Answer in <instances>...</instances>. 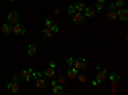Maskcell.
<instances>
[{
	"mask_svg": "<svg viewBox=\"0 0 128 95\" xmlns=\"http://www.w3.org/2000/svg\"><path fill=\"white\" fill-rule=\"evenodd\" d=\"M96 69H98V72H99V75H98L96 78H98L100 82H102L106 78V76H108V71H106V68L102 67V66H96Z\"/></svg>",
	"mask_w": 128,
	"mask_h": 95,
	"instance_id": "6da1fadb",
	"label": "cell"
},
{
	"mask_svg": "<svg viewBox=\"0 0 128 95\" xmlns=\"http://www.w3.org/2000/svg\"><path fill=\"white\" fill-rule=\"evenodd\" d=\"M73 67H74V68H77V69H82V68H86V67H87V60L84 59V58L74 59Z\"/></svg>",
	"mask_w": 128,
	"mask_h": 95,
	"instance_id": "7a4b0ae2",
	"label": "cell"
},
{
	"mask_svg": "<svg viewBox=\"0 0 128 95\" xmlns=\"http://www.w3.org/2000/svg\"><path fill=\"white\" fill-rule=\"evenodd\" d=\"M8 22L12 23V25H16L19 22V14L18 12H16V10H13V12L8 13Z\"/></svg>",
	"mask_w": 128,
	"mask_h": 95,
	"instance_id": "3957f363",
	"label": "cell"
},
{
	"mask_svg": "<svg viewBox=\"0 0 128 95\" xmlns=\"http://www.w3.org/2000/svg\"><path fill=\"white\" fill-rule=\"evenodd\" d=\"M32 71H34V68H28V69L22 71V73L19 75V78L23 81H30L32 78Z\"/></svg>",
	"mask_w": 128,
	"mask_h": 95,
	"instance_id": "277c9868",
	"label": "cell"
},
{
	"mask_svg": "<svg viewBox=\"0 0 128 95\" xmlns=\"http://www.w3.org/2000/svg\"><path fill=\"white\" fill-rule=\"evenodd\" d=\"M12 32H13L14 35H24V34H26V28H24L22 25L16 23V25L12 27Z\"/></svg>",
	"mask_w": 128,
	"mask_h": 95,
	"instance_id": "5b68a950",
	"label": "cell"
},
{
	"mask_svg": "<svg viewBox=\"0 0 128 95\" xmlns=\"http://www.w3.org/2000/svg\"><path fill=\"white\" fill-rule=\"evenodd\" d=\"M84 19H86V17H84L81 12H76L73 14V22L76 25H82L84 22Z\"/></svg>",
	"mask_w": 128,
	"mask_h": 95,
	"instance_id": "8992f818",
	"label": "cell"
},
{
	"mask_svg": "<svg viewBox=\"0 0 128 95\" xmlns=\"http://www.w3.org/2000/svg\"><path fill=\"white\" fill-rule=\"evenodd\" d=\"M6 90H8V92H10V94H17V92L19 91V85H18V82L12 81L10 83H8Z\"/></svg>",
	"mask_w": 128,
	"mask_h": 95,
	"instance_id": "52a82bcc",
	"label": "cell"
},
{
	"mask_svg": "<svg viewBox=\"0 0 128 95\" xmlns=\"http://www.w3.org/2000/svg\"><path fill=\"white\" fill-rule=\"evenodd\" d=\"M115 13H116V18H119L122 22H126V21L128 19V10L124 9V8L119 9L118 12H115Z\"/></svg>",
	"mask_w": 128,
	"mask_h": 95,
	"instance_id": "ba28073f",
	"label": "cell"
},
{
	"mask_svg": "<svg viewBox=\"0 0 128 95\" xmlns=\"http://www.w3.org/2000/svg\"><path fill=\"white\" fill-rule=\"evenodd\" d=\"M67 75L69 76V78H76V76L78 75V69L74 68L73 66H70V67L67 69Z\"/></svg>",
	"mask_w": 128,
	"mask_h": 95,
	"instance_id": "9c48e42d",
	"label": "cell"
},
{
	"mask_svg": "<svg viewBox=\"0 0 128 95\" xmlns=\"http://www.w3.org/2000/svg\"><path fill=\"white\" fill-rule=\"evenodd\" d=\"M84 17H87V18H92L94 16H95V9L92 8V7H84Z\"/></svg>",
	"mask_w": 128,
	"mask_h": 95,
	"instance_id": "30bf717a",
	"label": "cell"
},
{
	"mask_svg": "<svg viewBox=\"0 0 128 95\" xmlns=\"http://www.w3.org/2000/svg\"><path fill=\"white\" fill-rule=\"evenodd\" d=\"M36 86L38 87V89H46L48 87V82L44 80V78H41V77H38V78H36Z\"/></svg>",
	"mask_w": 128,
	"mask_h": 95,
	"instance_id": "8fae6325",
	"label": "cell"
},
{
	"mask_svg": "<svg viewBox=\"0 0 128 95\" xmlns=\"http://www.w3.org/2000/svg\"><path fill=\"white\" fill-rule=\"evenodd\" d=\"M109 78H110V81L114 83V85H116V83H118V82L120 81V76H119L116 72H113V73H110Z\"/></svg>",
	"mask_w": 128,
	"mask_h": 95,
	"instance_id": "7c38bea8",
	"label": "cell"
},
{
	"mask_svg": "<svg viewBox=\"0 0 128 95\" xmlns=\"http://www.w3.org/2000/svg\"><path fill=\"white\" fill-rule=\"evenodd\" d=\"M52 94H55V95H60V94H63V86L59 85V83H55V85H52Z\"/></svg>",
	"mask_w": 128,
	"mask_h": 95,
	"instance_id": "4fadbf2b",
	"label": "cell"
},
{
	"mask_svg": "<svg viewBox=\"0 0 128 95\" xmlns=\"http://www.w3.org/2000/svg\"><path fill=\"white\" fill-rule=\"evenodd\" d=\"M44 75L48 77V78H52L55 76V71H54V68H51V67H49L48 69H45V72H44Z\"/></svg>",
	"mask_w": 128,
	"mask_h": 95,
	"instance_id": "5bb4252c",
	"label": "cell"
},
{
	"mask_svg": "<svg viewBox=\"0 0 128 95\" xmlns=\"http://www.w3.org/2000/svg\"><path fill=\"white\" fill-rule=\"evenodd\" d=\"M42 36H44L45 39H50L52 36V31L50 30V27H46L42 30Z\"/></svg>",
	"mask_w": 128,
	"mask_h": 95,
	"instance_id": "9a60e30c",
	"label": "cell"
},
{
	"mask_svg": "<svg viewBox=\"0 0 128 95\" xmlns=\"http://www.w3.org/2000/svg\"><path fill=\"white\" fill-rule=\"evenodd\" d=\"M2 31H3L4 34H9V32H12V26L8 25V23H4V25L2 26Z\"/></svg>",
	"mask_w": 128,
	"mask_h": 95,
	"instance_id": "2e32d148",
	"label": "cell"
},
{
	"mask_svg": "<svg viewBox=\"0 0 128 95\" xmlns=\"http://www.w3.org/2000/svg\"><path fill=\"white\" fill-rule=\"evenodd\" d=\"M27 54H28V55H35V54H36V46H35V45H28Z\"/></svg>",
	"mask_w": 128,
	"mask_h": 95,
	"instance_id": "e0dca14e",
	"label": "cell"
},
{
	"mask_svg": "<svg viewBox=\"0 0 128 95\" xmlns=\"http://www.w3.org/2000/svg\"><path fill=\"white\" fill-rule=\"evenodd\" d=\"M106 18H108L109 21H114V19H116V13L114 12V10H110V12L106 14Z\"/></svg>",
	"mask_w": 128,
	"mask_h": 95,
	"instance_id": "ac0fdd59",
	"label": "cell"
},
{
	"mask_svg": "<svg viewBox=\"0 0 128 95\" xmlns=\"http://www.w3.org/2000/svg\"><path fill=\"white\" fill-rule=\"evenodd\" d=\"M74 9H76L77 12H82V10L84 9V4L83 3H77L76 5H74Z\"/></svg>",
	"mask_w": 128,
	"mask_h": 95,
	"instance_id": "d6986e66",
	"label": "cell"
},
{
	"mask_svg": "<svg viewBox=\"0 0 128 95\" xmlns=\"http://www.w3.org/2000/svg\"><path fill=\"white\" fill-rule=\"evenodd\" d=\"M76 12H77V10L74 9V7H72V5H69V7L67 8V13H68L69 16H73V14L76 13Z\"/></svg>",
	"mask_w": 128,
	"mask_h": 95,
	"instance_id": "ffe728a7",
	"label": "cell"
},
{
	"mask_svg": "<svg viewBox=\"0 0 128 95\" xmlns=\"http://www.w3.org/2000/svg\"><path fill=\"white\" fill-rule=\"evenodd\" d=\"M42 76V73L41 72H37V71H32V78H38V77H41Z\"/></svg>",
	"mask_w": 128,
	"mask_h": 95,
	"instance_id": "44dd1931",
	"label": "cell"
},
{
	"mask_svg": "<svg viewBox=\"0 0 128 95\" xmlns=\"http://www.w3.org/2000/svg\"><path fill=\"white\" fill-rule=\"evenodd\" d=\"M114 4H115V7H116V8H122V7L124 5V0H116V2H115Z\"/></svg>",
	"mask_w": 128,
	"mask_h": 95,
	"instance_id": "7402d4cb",
	"label": "cell"
},
{
	"mask_svg": "<svg viewBox=\"0 0 128 95\" xmlns=\"http://www.w3.org/2000/svg\"><path fill=\"white\" fill-rule=\"evenodd\" d=\"M45 25H46V27H51L52 25H54V22H52V19L46 18V19H45Z\"/></svg>",
	"mask_w": 128,
	"mask_h": 95,
	"instance_id": "603a6c76",
	"label": "cell"
},
{
	"mask_svg": "<svg viewBox=\"0 0 128 95\" xmlns=\"http://www.w3.org/2000/svg\"><path fill=\"white\" fill-rule=\"evenodd\" d=\"M66 62H67V64H68V66L70 67V66H73V63H74V59H73V58H67V60H66Z\"/></svg>",
	"mask_w": 128,
	"mask_h": 95,
	"instance_id": "cb8c5ba5",
	"label": "cell"
},
{
	"mask_svg": "<svg viewBox=\"0 0 128 95\" xmlns=\"http://www.w3.org/2000/svg\"><path fill=\"white\" fill-rule=\"evenodd\" d=\"M91 83H92V86H98V85H100L101 82H100L98 78H95V80H92V82H91Z\"/></svg>",
	"mask_w": 128,
	"mask_h": 95,
	"instance_id": "d4e9b609",
	"label": "cell"
},
{
	"mask_svg": "<svg viewBox=\"0 0 128 95\" xmlns=\"http://www.w3.org/2000/svg\"><path fill=\"white\" fill-rule=\"evenodd\" d=\"M50 30L52 31V32H58V31H59V28H58V26H56V25H52V26L50 27Z\"/></svg>",
	"mask_w": 128,
	"mask_h": 95,
	"instance_id": "484cf974",
	"label": "cell"
},
{
	"mask_svg": "<svg viewBox=\"0 0 128 95\" xmlns=\"http://www.w3.org/2000/svg\"><path fill=\"white\" fill-rule=\"evenodd\" d=\"M56 82L59 83V85H63V83L66 82V77H60V78H59V80H58Z\"/></svg>",
	"mask_w": 128,
	"mask_h": 95,
	"instance_id": "4316f807",
	"label": "cell"
},
{
	"mask_svg": "<svg viewBox=\"0 0 128 95\" xmlns=\"http://www.w3.org/2000/svg\"><path fill=\"white\" fill-rule=\"evenodd\" d=\"M96 9H98V10H99V12H101V10L104 9V7H102V4H100V3H98V4H96Z\"/></svg>",
	"mask_w": 128,
	"mask_h": 95,
	"instance_id": "83f0119b",
	"label": "cell"
},
{
	"mask_svg": "<svg viewBox=\"0 0 128 95\" xmlns=\"http://www.w3.org/2000/svg\"><path fill=\"white\" fill-rule=\"evenodd\" d=\"M78 76V75H77ZM78 78H80V81L81 82H84V81H86V76H84V75H80L78 76Z\"/></svg>",
	"mask_w": 128,
	"mask_h": 95,
	"instance_id": "f1b7e54d",
	"label": "cell"
},
{
	"mask_svg": "<svg viewBox=\"0 0 128 95\" xmlns=\"http://www.w3.org/2000/svg\"><path fill=\"white\" fill-rule=\"evenodd\" d=\"M109 8H110V10H114L116 7H115V4H114V3H110V4H109Z\"/></svg>",
	"mask_w": 128,
	"mask_h": 95,
	"instance_id": "f546056e",
	"label": "cell"
},
{
	"mask_svg": "<svg viewBox=\"0 0 128 95\" xmlns=\"http://www.w3.org/2000/svg\"><path fill=\"white\" fill-rule=\"evenodd\" d=\"M49 66H50L51 68H55V67H56V64H55V63H54V62H51V63H50V64H49Z\"/></svg>",
	"mask_w": 128,
	"mask_h": 95,
	"instance_id": "4dcf8cb0",
	"label": "cell"
},
{
	"mask_svg": "<svg viewBox=\"0 0 128 95\" xmlns=\"http://www.w3.org/2000/svg\"><path fill=\"white\" fill-rule=\"evenodd\" d=\"M54 13H55V14H59V13H60V9L55 8V9H54Z\"/></svg>",
	"mask_w": 128,
	"mask_h": 95,
	"instance_id": "1f68e13d",
	"label": "cell"
},
{
	"mask_svg": "<svg viewBox=\"0 0 128 95\" xmlns=\"http://www.w3.org/2000/svg\"><path fill=\"white\" fill-rule=\"evenodd\" d=\"M18 80H19V77H18V76H14L12 81H14V82H18Z\"/></svg>",
	"mask_w": 128,
	"mask_h": 95,
	"instance_id": "d6a6232c",
	"label": "cell"
},
{
	"mask_svg": "<svg viewBox=\"0 0 128 95\" xmlns=\"http://www.w3.org/2000/svg\"><path fill=\"white\" fill-rule=\"evenodd\" d=\"M98 3H100V4H104V3H105V0H98Z\"/></svg>",
	"mask_w": 128,
	"mask_h": 95,
	"instance_id": "836d02e7",
	"label": "cell"
},
{
	"mask_svg": "<svg viewBox=\"0 0 128 95\" xmlns=\"http://www.w3.org/2000/svg\"><path fill=\"white\" fill-rule=\"evenodd\" d=\"M8 2H12L13 3V2H16V0H8Z\"/></svg>",
	"mask_w": 128,
	"mask_h": 95,
	"instance_id": "e575fe53",
	"label": "cell"
}]
</instances>
